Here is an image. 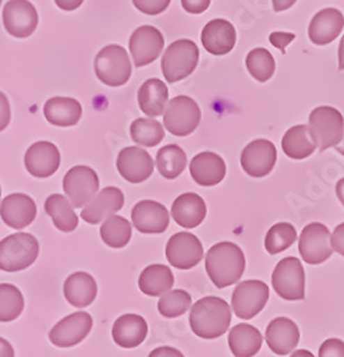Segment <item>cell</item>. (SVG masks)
I'll return each instance as SVG.
<instances>
[{
  "instance_id": "38",
  "label": "cell",
  "mask_w": 344,
  "mask_h": 357,
  "mask_svg": "<svg viewBox=\"0 0 344 357\" xmlns=\"http://www.w3.org/2000/svg\"><path fill=\"white\" fill-rule=\"evenodd\" d=\"M246 68L257 82L265 83L273 77L276 72V62L267 49L257 47L249 52L246 57Z\"/></svg>"
},
{
  "instance_id": "11",
  "label": "cell",
  "mask_w": 344,
  "mask_h": 357,
  "mask_svg": "<svg viewBox=\"0 0 344 357\" xmlns=\"http://www.w3.org/2000/svg\"><path fill=\"white\" fill-rule=\"evenodd\" d=\"M330 236V230L323 223L307 225L299 237V253L302 259L313 266L329 260L333 255Z\"/></svg>"
},
{
  "instance_id": "47",
  "label": "cell",
  "mask_w": 344,
  "mask_h": 357,
  "mask_svg": "<svg viewBox=\"0 0 344 357\" xmlns=\"http://www.w3.org/2000/svg\"><path fill=\"white\" fill-rule=\"evenodd\" d=\"M330 245L334 252L344 256V223L338 225L330 236Z\"/></svg>"
},
{
  "instance_id": "4",
  "label": "cell",
  "mask_w": 344,
  "mask_h": 357,
  "mask_svg": "<svg viewBox=\"0 0 344 357\" xmlns=\"http://www.w3.org/2000/svg\"><path fill=\"white\" fill-rule=\"evenodd\" d=\"M308 133L320 152L336 147L344 136V117L331 106H319L308 116Z\"/></svg>"
},
{
  "instance_id": "21",
  "label": "cell",
  "mask_w": 344,
  "mask_h": 357,
  "mask_svg": "<svg viewBox=\"0 0 344 357\" xmlns=\"http://www.w3.org/2000/svg\"><path fill=\"white\" fill-rule=\"evenodd\" d=\"M38 215L35 200L24 193H12L0 203V218L12 229L20 230L32 225Z\"/></svg>"
},
{
  "instance_id": "42",
  "label": "cell",
  "mask_w": 344,
  "mask_h": 357,
  "mask_svg": "<svg viewBox=\"0 0 344 357\" xmlns=\"http://www.w3.org/2000/svg\"><path fill=\"white\" fill-rule=\"evenodd\" d=\"M170 2L171 0H133V5L141 13L156 16L163 13L169 8Z\"/></svg>"
},
{
  "instance_id": "13",
  "label": "cell",
  "mask_w": 344,
  "mask_h": 357,
  "mask_svg": "<svg viewBox=\"0 0 344 357\" xmlns=\"http://www.w3.org/2000/svg\"><path fill=\"white\" fill-rule=\"evenodd\" d=\"M39 15L29 0H9L3 8V24L6 32L17 39L32 36L38 29Z\"/></svg>"
},
{
  "instance_id": "48",
  "label": "cell",
  "mask_w": 344,
  "mask_h": 357,
  "mask_svg": "<svg viewBox=\"0 0 344 357\" xmlns=\"http://www.w3.org/2000/svg\"><path fill=\"white\" fill-rule=\"evenodd\" d=\"M149 357H185L183 353L175 347H170V346H162L155 349Z\"/></svg>"
},
{
  "instance_id": "2",
  "label": "cell",
  "mask_w": 344,
  "mask_h": 357,
  "mask_svg": "<svg viewBox=\"0 0 344 357\" xmlns=\"http://www.w3.org/2000/svg\"><path fill=\"white\" fill-rule=\"evenodd\" d=\"M206 272L217 289L232 286L240 280L246 269L243 250L232 242H220L206 255Z\"/></svg>"
},
{
  "instance_id": "41",
  "label": "cell",
  "mask_w": 344,
  "mask_h": 357,
  "mask_svg": "<svg viewBox=\"0 0 344 357\" xmlns=\"http://www.w3.org/2000/svg\"><path fill=\"white\" fill-rule=\"evenodd\" d=\"M191 307V296L186 290H169L157 303L159 313L163 317L175 319L185 314Z\"/></svg>"
},
{
  "instance_id": "34",
  "label": "cell",
  "mask_w": 344,
  "mask_h": 357,
  "mask_svg": "<svg viewBox=\"0 0 344 357\" xmlns=\"http://www.w3.org/2000/svg\"><path fill=\"white\" fill-rule=\"evenodd\" d=\"M281 149L295 160H303L316 152V144L311 140L307 125H297L290 128L281 139Z\"/></svg>"
},
{
  "instance_id": "56",
  "label": "cell",
  "mask_w": 344,
  "mask_h": 357,
  "mask_svg": "<svg viewBox=\"0 0 344 357\" xmlns=\"http://www.w3.org/2000/svg\"><path fill=\"white\" fill-rule=\"evenodd\" d=\"M0 197H2V188H0Z\"/></svg>"
},
{
  "instance_id": "44",
  "label": "cell",
  "mask_w": 344,
  "mask_h": 357,
  "mask_svg": "<svg viewBox=\"0 0 344 357\" xmlns=\"http://www.w3.org/2000/svg\"><path fill=\"white\" fill-rule=\"evenodd\" d=\"M10 119H12V109H10L9 99L3 92H0V132H3L9 126Z\"/></svg>"
},
{
  "instance_id": "23",
  "label": "cell",
  "mask_w": 344,
  "mask_h": 357,
  "mask_svg": "<svg viewBox=\"0 0 344 357\" xmlns=\"http://www.w3.org/2000/svg\"><path fill=\"white\" fill-rule=\"evenodd\" d=\"M300 340L297 324L289 317H276L266 329V343L279 356H286L296 349Z\"/></svg>"
},
{
  "instance_id": "20",
  "label": "cell",
  "mask_w": 344,
  "mask_h": 357,
  "mask_svg": "<svg viewBox=\"0 0 344 357\" xmlns=\"http://www.w3.org/2000/svg\"><path fill=\"white\" fill-rule=\"evenodd\" d=\"M125 204V195L118 188H104L100 190L80 213L81 219L89 225H99L100 222L116 215Z\"/></svg>"
},
{
  "instance_id": "50",
  "label": "cell",
  "mask_w": 344,
  "mask_h": 357,
  "mask_svg": "<svg viewBox=\"0 0 344 357\" xmlns=\"http://www.w3.org/2000/svg\"><path fill=\"white\" fill-rule=\"evenodd\" d=\"M0 357H15L13 346L3 337H0Z\"/></svg>"
},
{
  "instance_id": "37",
  "label": "cell",
  "mask_w": 344,
  "mask_h": 357,
  "mask_svg": "<svg viewBox=\"0 0 344 357\" xmlns=\"http://www.w3.org/2000/svg\"><path fill=\"white\" fill-rule=\"evenodd\" d=\"M132 140L145 147H155L164 139V128L152 117H139L130 126Z\"/></svg>"
},
{
  "instance_id": "30",
  "label": "cell",
  "mask_w": 344,
  "mask_h": 357,
  "mask_svg": "<svg viewBox=\"0 0 344 357\" xmlns=\"http://www.w3.org/2000/svg\"><path fill=\"white\" fill-rule=\"evenodd\" d=\"M137 100L140 110L148 117H157L164 113L169 103V89L160 79H149L139 89Z\"/></svg>"
},
{
  "instance_id": "12",
  "label": "cell",
  "mask_w": 344,
  "mask_h": 357,
  "mask_svg": "<svg viewBox=\"0 0 344 357\" xmlns=\"http://www.w3.org/2000/svg\"><path fill=\"white\" fill-rule=\"evenodd\" d=\"M203 245L198 237L189 231H180L169 239L166 246L167 261L182 271H189L203 259Z\"/></svg>"
},
{
  "instance_id": "17",
  "label": "cell",
  "mask_w": 344,
  "mask_h": 357,
  "mask_svg": "<svg viewBox=\"0 0 344 357\" xmlns=\"http://www.w3.org/2000/svg\"><path fill=\"white\" fill-rule=\"evenodd\" d=\"M116 166L125 181L133 185L146 182L155 170L150 153L137 146L125 147L118 156Z\"/></svg>"
},
{
  "instance_id": "10",
  "label": "cell",
  "mask_w": 344,
  "mask_h": 357,
  "mask_svg": "<svg viewBox=\"0 0 344 357\" xmlns=\"http://www.w3.org/2000/svg\"><path fill=\"white\" fill-rule=\"evenodd\" d=\"M269 294V286L262 280L240 282L232 296V309L237 317L250 320L265 309Z\"/></svg>"
},
{
  "instance_id": "29",
  "label": "cell",
  "mask_w": 344,
  "mask_h": 357,
  "mask_svg": "<svg viewBox=\"0 0 344 357\" xmlns=\"http://www.w3.org/2000/svg\"><path fill=\"white\" fill-rule=\"evenodd\" d=\"M63 293L66 301L79 309L91 306L97 296V284L92 275L76 272L65 280Z\"/></svg>"
},
{
  "instance_id": "26",
  "label": "cell",
  "mask_w": 344,
  "mask_h": 357,
  "mask_svg": "<svg viewBox=\"0 0 344 357\" xmlns=\"http://www.w3.org/2000/svg\"><path fill=\"white\" fill-rule=\"evenodd\" d=\"M190 174L198 186L212 188L224 178L226 163L213 152H202L191 159Z\"/></svg>"
},
{
  "instance_id": "36",
  "label": "cell",
  "mask_w": 344,
  "mask_h": 357,
  "mask_svg": "<svg viewBox=\"0 0 344 357\" xmlns=\"http://www.w3.org/2000/svg\"><path fill=\"white\" fill-rule=\"evenodd\" d=\"M100 237L109 248L122 249L127 246L132 239V225L125 218L113 215L103 222L100 227Z\"/></svg>"
},
{
  "instance_id": "3",
  "label": "cell",
  "mask_w": 344,
  "mask_h": 357,
  "mask_svg": "<svg viewBox=\"0 0 344 357\" xmlns=\"http://www.w3.org/2000/svg\"><path fill=\"white\" fill-rule=\"evenodd\" d=\"M39 256V242L33 234L15 233L0 241V271L20 272L31 267Z\"/></svg>"
},
{
  "instance_id": "27",
  "label": "cell",
  "mask_w": 344,
  "mask_h": 357,
  "mask_svg": "<svg viewBox=\"0 0 344 357\" xmlns=\"http://www.w3.org/2000/svg\"><path fill=\"white\" fill-rule=\"evenodd\" d=\"M206 202L196 193L180 195L171 206V218L185 229H194L200 226L206 219Z\"/></svg>"
},
{
  "instance_id": "9",
  "label": "cell",
  "mask_w": 344,
  "mask_h": 357,
  "mask_svg": "<svg viewBox=\"0 0 344 357\" xmlns=\"http://www.w3.org/2000/svg\"><path fill=\"white\" fill-rule=\"evenodd\" d=\"M100 181L89 166H75L63 177V190L73 207H84L97 193Z\"/></svg>"
},
{
  "instance_id": "31",
  "label": "cell",
  "mask_w": 344,
  "mask_h": 357,
  "mask_svg": "<svg viewBox=\"0 0 344 357\" xmlns=\"http://www.w3.org/2000/svg\"><path fill=\"white\" fill-rule=\"evenodd\" d=\"M263 336L254 326L240 323L228 333V347L235 357H253L259 353Z\"/></svg>"
},
{
  "instance_id": "28",
  "label": "cell",
  "mask_w": 344,
  "mask_h": 357,
  "mask_svg": "<svg viewBox=\"0 0 344 357\" xmlns=\"http://www.w3.org/2000/svg\"><path fill=\"white\" fill-rule=\"evenodd\" d=\"M43 113L50 125L57 128H70L80 122L83 109L80 102L73 98L57 96L45 103Z\"/></svg>"
},
{
  "instance_id": "24",
  "label": "cell",
  "mask_w": 344,
  "mask_h": 357,
  "mask_svg": "<svg viewBox=\"0 0 344 357\" xmlns=\"http://www.w3.org/2000/svg\"><path fill=\"white\" fill-rule=\"evenodd\" d=\"M202 43L214 56L230 53L236 45V29L226 19H213L203 27Z\"/></svg>"
},
{
  "instance_id": "51",
  "label": "cell",
  "mask_w": 344,
  "mask_h": 357,
  "mask_svg": "<svg viewBox=\"0 0 344 357\" xmlns=\"http://www.w3.org/2000/svg\"><path fill=\"white\" fill-rule=\"evenodd\" d=\"M272 2H273L274 12H283V10L290 9L297 0H272Z\"/></svg>"
},
{
  "instance_id": "35",
  "label": "cell",
  "mask_w": 344,
  "mask_h": 357,
  "mask_svg": "<svg viewBox=\"0 0 344 357\" xmlns=\"http://www.w3.org/2000/svg\"><path fill=\"white\" fill-rule=\"evenodd\" d=\"M156 165L159 173L164 178H176L179 177L187 165V156L183 149L178 144H167L162 147L156 156Z\"/></svg>"
},
{
  "instance_id": "18",
  "label": "cell",
  "mask_w": 344,
  "mask_h": 357,
  "mask_svg": "<svg viewBox=\"0 0 344 357\" xmlns=\"http://www.w3.org/2000/svg\"><path fill=\"white\" fill-rule=\"evenodd\" d=\"M24 167L33 177H50L61 167L59 149L45 140L33 143L24 155Z\"/></svg>"
},
{
  "instance_id": "16",
  "label": "cell",
  "mask_w": 344,
  "mask_h": 357,
  "mask_svg": "<svg viewBox=\"0 0 344 357\" xmlns=\"http://www.w3.org/2000/svg\"><path fill=\"white\" fill-rule=\"evenodd\" d=\"M277 160L276 146L267 139H256L242 152L240 165L251 177H265L274 169Z\"/></svg>"
},
{
  "instance_id": "7",
  "label": "cell",
  "mask_w": 344,
  "mask_h": 357,
  "mask_svg": "<svg viewBox=\"0 0 344 357\" xmlns=\"http://www.w3.org/2000/svg\"><path fill=\"white\" fill-rule=\"evenodd\" d=\"M274 291L284 301H303L306 294L304 267L297 257H286L277 263L272 275Z\"/></svg>"
},
{
  "instance_id": "45",
  "label": "cell",
  "mask_w": 344,
  "mask_h": 357,
  "mask_svg": "<svg viewBox=\"0 0 344 357\" xmlns=\"http://www.w3.org/2000/svg\"><path fill=\"white\" fill-rule=\"evenodd\" d=\"M296 39L295 33H288V32H273L269 36V40L273 46L281 50V53L286 52V47H288L293 40Z\"/></svg>"
},
{
  "instance_id": "19",
  "label": "cell",
  "mask_w": 344,
  "mask_h": 357,
  "mask_svg": "<svg viewBox=\"0 0 344 357\" xmlns=\"http://www.w3.org/2000/svg\"><path fill=\"white\" fill-rule=\"evenodd\" d=\"M132 222L143 234H159L167 230L170 215L164 204L155 200H141L133 207Z\"/></svg>"
},
{
  "instance_id": "55",
  "label": "cell",
  "mask_w": 344,
  "mask_h": 357,
  "mask_svg": "<svg viewBox=\"0 0 344 357\" xmlns=\"http://www.w3.org/2000/svg\"><path fill=\"white\" fill-rule=\"evenodd\" d=\"M336 151L344 156V136H343V140L336 146Z\"/></svg>"
},
{
  "instance_id": "25",
  "label": "cell",
  "mask_w": 344,
  "mask_h": 357,
  "mask_svg": "<svg viewBox=\"0 0 344 357\" xmlns=\"http://www.w3.org/2000/svg\"><path fill=\"white\" fill-rule=\"evenodd\" d=\"M149 326L145 317L134 313L120 316L113 324L111 337L118 346L123 349H133L146 340Z\"/></svg>"
},
{
  "instance_id": "1",
  "label": "cell",
  "mask_w": 344,
  "mask_h": 357,
  "mask_svg": "<svg viewBox=\"0 0 344 357\" xmlns=\"http://www.w3.org/2000/svg\"><path fill=\"white\" fill-rule=\"evenodd\" d=\"M190 327L202 339H217L223 336L232 321V309L221 297L206 296L191 306Z\"/></svg>"
},
{
  "instance_id": "53",
  "label": "cell",
  "mask_w": 344,
  "mask_h": 357,
  "mask_svg": "<svg viewBox=\"0 0 344 357\" xmlns=\"http://www.w3.org/2000/svg\"><path fill=\"white\" fill-rule=\"evenodd\" d=\"M336 195H337L340 203L344 206V177L340 178L336 185Z\"/></svg>"
},
{
  "instance_id": "6",
  "label": "cell",
  "mask_w": 344,
  "mask_h": 357,
  "mask_svg": "<svg viewBox=\"0 0 344 357\" xmlns=\"http://www.w3.org/2000/svg\"><path fill=\"white\" fill-rule=\"evenodd\" d=\"M198 47L193 40L180 39L171 43L162 57V72L169 83L189 77L198 63Z\"/></svg>"
},
{
  "instance_id": "52",
  "label": "cell",
  "mask_w": 344,
  "mask_h": 357,
  "mask_svg": "<svg viewBox=\"0 0 344 357\" xmlns=\"http://www.w3.org/2000/svg\"><path fill=\"white\" fill-rule=\"evenodd\" d=\"M338 69L344 70V35L338 43Z\"/></svg>"
},
{
  "instance_id": "40",
  "label": "cell",
  "mask_w": 344,
  "mask_h": 357,
  "mask_svg": "<svg viewBox=\"0 0 344 357\" xmlns=\"http://www.w3.org/2000/svg\"><path fill=\"white\" fill-rule=\"evenodd\" d=\"M24 309L22 291L9 283L0 284V323L17 319Z\"/></svg>"
},
{
  "instance_id": "49",
  "label": "cell",
  "mask_w": 344,
  "mask_h": 357,
  "mask_svg": "<svg viewBox=\"0 0 344 357\" xmlns=\"http://www.w3.org/2000/svg\"><path fill=\"white\" fill-rule=\"evenodd\" d=\"M84 0H54L56 6L65 10V12H73L79 9L83 5Z\"/></svg>"
},
{
  "instance_id": "14",
  "label": "cell",
  "mask_w": 344,
  "mask_h": 357,
  "mask_svg": "<svg viewBox=\"0 0 344 357\" xmlns=\"http://www.w3.org/2000/svg\"><path fill=\"white\" fill-rule=\"evenodd\" d=\"M164 47V38L155 26H140L129 40V49L136 68L153 63Z\"/></svg>"
},
{
  "instance_id": "15",
  "label": "cell",
  "mask_w": 344,
  "mask_h": 357,
  "mask_svg": "<svg viewBox=\"0 0 344 357\" xmlns=\"http://www.w3.org/2000/svg\"><path fill=\"white\" fill-rule=\"evenodd\" d=\"M92 327L93 319L89 313L76 312L54 324L49 340L57 347H73L88 337Z\"/></svg>"
},
{
  "instance_id": "54",
  "label": "cell",
  "mask_w": 344,
  "mask_h": 357,
  "mask_svg": "<svg viewBox=\"0 0 344 357\" xmlns=\"http://www.w3.org/2000/svg\"><path fill=\"white\" fill-rule=\"evenodd\" d=\"M290 357H314V354L306 349H299V350L293 351Z\"/></svg>"
},
{
  "instance_id": "46",
  "label": "cell",
  "mask_w": 344,
  "mask_h": 357,
  "mask_svg": "<svg viewBox=\"0 0 344 357\" xmlns=\"http://www.w3.org/2000/svg\"><path fill=\"white\" fill-rule=\"evenodd\" d=\"M212 0H182V6L187 13L200 15L209 9Z\"/></svg>"
},
{
  "instance_id": "39",
  "label": "cell",
  "mask_w": 344,
  "mask_h": 357,
  "mask_svg": "<svg viewBox=\"0 0 344 357\" xmlns=\"http://www.w3.org/2000/svg\"><path fill=\"white\" fill-rule=\"evenodd\" d=\"M297 241V231L293 225L288 222L276 223L266 234L265 248L270 255H279L289 249Z\"/></svg>"
},
{
  "instance_id": "33",
  "label": "cell",
  "mask_w": 344,
  "mask_h": 357,
  "mask_svg": "<svg viewBox=\"0 0 344 357\" xmlns=\"http://www.w3.org/2000/svg\"><path fill=\"white\" fill-rule=\"evenodd\" d=\"M173 284L175 276L170 267L164 264L148 266L139 278V289L150 297H159L167 293Z\"/></svg>"
},
{
  "instance_id": "22",
  "label": "cell",
  "mask_w": 344,
  "mask_h": 357,
  "mask_svg": "<svg viewBox=\"0 0 344 357\" xmlns=\"http://www.w3.org/2000/svg\"><path fill=\"white\" fill-rule=\"evenodd\" d=\"M344 27V15L334 8H327L314 15L308 26V38L318 46L336 40Z\"/></svg>"
},
{
  "instance_id": "8",
  "label": "cell",
  "mask_w": 344,
  "mask_h": 357,
  "mask_svg": "<svg viewBox=\"0 0 344 357\" xmlns=\"http://www.w3.org/2000/svg\"><path fill=\"white\" fill-rule=\"evenodd\" d=\"M202 119L198 105L189 96L171 99L163 113V125L171 135L183 137L191 135Z\"/></svg>"
},
{
  "instance_id": "5",
  "label": "cell",
  "mask_w": 344,
  "mask_h": 357,
  "mask_svg": "<svg viewBox=\"0 0 344 357\" xmlns=\"http://www.w3.org/2000/svg\"><path fill=\"white\" fill-rule=\"evenodd\" d=\"M95 73L106 86L119 87L126 84L132 76V62L126 49L120 45L103 47L95 59Z\"/></svg>"
},
{
  "instance_id": "57",
  "label": "cell",
  "mask_w": 344,
  "mask_h": 357,
  "mask_svg": "<svg viewBox=\"0 0 344 357\" xmlns=\"http://www.w3.org/2000/svg\"><path fill=\"white\" fill-rule=\"evenodd\" d=\"M0 3H2V0H0Z\"/></svg>"
},
{
  "instance_id": "43",
  "label": "cell",
  "mask_w": 344,
  "mask_h": 357,
  "mask_svg": "<svg viewBox=\"0 0 344 357\" xmlns=\"http://www.w3.org/2000/svg\"><path fill=\"white\" fill-rule=\"evenodd\" d=\"M319 357H344V342L327 339L319 349Z\"/></svg>"
},
{
  "instance_id": "32",
  "label": "cell",
  "mask_w": 344,
  "mask_h": 357,
  "mask_svg": "<svg viewBox=\"0 0 344 357\" xmlns=\"http://www.w3.org/2000/svg\"><path fill=\"white\" fill-rule=\"evenodd\" d=\"M45 212L53 220L57 230L70 233L79 226V218L75 213L73 206L63 195H50L45 202Z\"/></svg>"
}]
</instances>
